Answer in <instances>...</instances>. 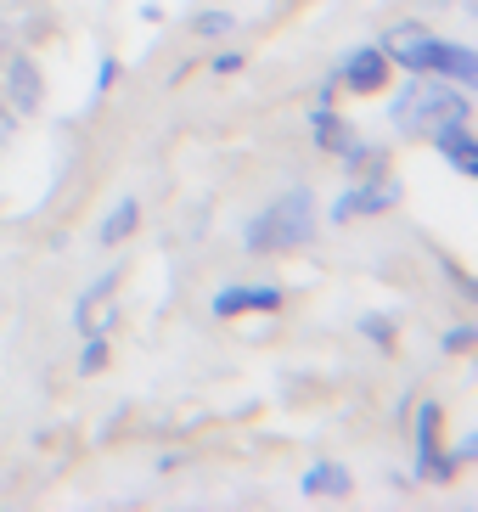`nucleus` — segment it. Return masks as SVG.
<instances>
[{
    "mask_svg": "<svg viewBox=\"0 0 478 512\" xmlns=\"http://www.w3.org/2000/svg\"><path fill=\"white\" fill-rule=\"evenodd\" d=\"M315 237V197L304 192H287L276 197L270 209H259L248 226H242V248L248 254H282V248H304Z\"/></svg>",
    "mask_w": 478,
    "mask_h": 512,
    "instance_id": "f257e3e1",
    "label": "nucleus"
},
{
    "mask_svg": "<svg viewBox=\"0 0 478 512\" xmlns=\"http://www.w3.org/2000/svg\"><path fill=\"white\" fill-rule=\"evenodd\" d=\"M467 96L450 91V85H434V79H422L417 85H405L400 96H394V124H400L405 136H434V130H445V124H467Z\"/></svg>",
    "mask_w": 478,
    "mask_h": 512,
    "instance_id": "f03ea898",
    "label": "nucleus"
},
{
    "mask_svg": "<svg viewBox=\"0 0 478 512\" xmlns=\"http://www.w3.org/2000/svg\"><path fill=\"white\" fill-rule=\"evenodd\" d=\"M394 203H400V181H389V175H372V181L349 186V192L332 203V220L344 226V220H360V214H383V209H394Z\"/></svg>",
    "mask_w": 478,
    "mask_h": 512,
    "instance_id": "7ed1b4c3",
    "label": "nucleus"
},
{
    "mask_svg": "<svg viewBox=\"0 0 478 512\" xmlns=\"http://www.w3.org/2000/svg\"><path fill=\"white\" fill-rule=\"evenodd\" d=\"M113 321H119V304H113V276H102L90 293H79L74 332H79V338H107V332H113Z\"/></svg>",
    "mask_w": 478,
    "mask_h": 512,
    "instance_id": "20e7f679",
    "label": "nucleus"
},
{
    "mask_svg": "<svg viewBox=\"0 0 478 512\" xmlns=\"http://www.w3.org/2000/svg\"><path fill=\"white\" fill-rule=\"evenodd\" d=\"M417 74H445V79H456V85H478V51L428 40L422 57H417Z\"/></svg>",
    "mask_w": 478,
    "mask_h": 512,
    "instance_id": "39448f33",
    "label": "nucleus"
},
{
    "mask_svg": "<svg viewBox=\"0 0 478 512\" xmlns=\"http://www.w3.org/2000/svg\"><path fill=\"white\" fill-rule=\"evenodd\" d=\"M417 467L422 479H456V462H450V451H439V406L428 400V406L417 411Z\"/></svg>",
    "mask_w": 478,
    "mask_h": 512,
    "instance_id": "423d86ee",
    "label": "nucleus"
},
{
    "mask_svg": "<svg viewBox=\"0 0 478 512\" xmlns=\"http://www.w3.org/2000/svg\"><path fill=\"white\" fill-rule=\"evenodd\" d=\"M6 107H12V113H23V119L45 107L40 62H29V57H12V62H6Z\"/></svg>",
    "mask_w": 478,
    "mask_h": 512,
    "instance_id": "0eeeda50",
    "label": "nucleus"
},
{
    "mask_svg": "<svg viewBox=\"0 0 478 512\" xmlns=\"http://www.w3.org/2000/svg\"><path fill=\"white\" fill-rule=\"evenodd\" d=\"M389 68H394V62L383 57L377 46H360V51H349V57H344V85L355 96H377L383 85H389Z\"/></svg>",
    "mask_w": 478,
    "mask_h": 512,
    "instance_id": "6e6552de",
    "label": "nucleus"
},
{
    "mask_svg": "<svg viewBox=\"0 0 478 512\" xmlns=\"http://www.w3.org/2000/svg\"><path fill=\"white\" fill-rule=\"evenodd\" d=\"M428 40H434V34H428V23H394L389 34H383V57L394 62V68H411V74H417V57H422V46H428Z\"/></svg>",
    "mask_w": 478,
    "mask_h": 512,
    "instance_id": "1a4fd4ad",
    "label": "nucleus"
},
{
    "mask_svg": "<svg viewBox=\"0 0 478 512\" xmlns=\"http://www.w3.org/2000/svg\"><path fill=\"white\" fill-rule=\"evenodd\" d=\"M434 147L450 158L456 175H478V136L467 130V124H445V130H434Z\"/></svg>",
    "mask_w": 478,
    "mask_h": 512,
    "instance_id": "9d476101",
    "label": "nucleus"
},
{
    "mask_svg": "<svg viewBox=\"0 0 478 512\" xmlns=\"http://www.w3.org/2000/svg\"><path fill=\"white\" fill-rule=\"evenodd\" d=\"M242 310H282V287H225V293H214V316H242Z\"/></svg>",
    "mask_w": 478,
    "mask_h": 512,
    "instance_id": "9b49d317",
    "label": "nucleus"
},
{
    "mask_svg": "<svg viewBox=\"0 0 478 512\" xmlns=\"http://www.w3.org/2000/svg\"><path fill=\"white\" fill-rule=\"evenodd\" d=\"M344 490H349V473L338 462H315L304 473V496H344Z\"/></svg>",
    "mask_w": 478,
    "mask_h": 512,
    "instance_id": "f8f14e48",
    "label": "nucleus"
},
{
    "mask_svg": "<svg viewBox=\"0 0 478 512\" xmlns=\"http://www.w3.org/2000/svg\"><path fill=\"white\" fill-rule=\"evenodd\" d=\"M135 226H141V203H135V197H124L119 209H113V214L102 220V242H107V248H119V242L130 237Z\"/></svg>",
    "mask_w": 478,
    "mask_h": 512,
    "instance_id": "ddd939ff",
    "label": "nucleus"
},
{
    "mask_svg": "<svg viewBox=\"0 0 478 512\" xmlns=\"http://www.w3.org/2000/svg\"><path fill=\"white\" fill-rule=\"evenodd\" d=\"M344 169H349V175H383V152L344 141Z\"/></svg>",
    "mask_w": 478,
    "mask_h": 512,
    "instance_id": "4468645a",
    "label": "nucleus"
},
{
    "mask_svg": "<svg viewBox=\"0 0 478 512\" xmlns=\"http://www.w3.org/2000/svg\"><path fill=\"white\" fill-rule=\"evenodd\" d=\"M197 34H203V40H225V34L237 29V17L231 12H220V6H214V12H197V23H192Z\"/></svg>",
    "mask_w": 478,
    "mask_h": 512,
    "instance_id": "2eb2a0df",
    "label": "nucleus"
},
{
    "mask_svg": "<svg viewBox=\"0 0 478 512\" xmlns=\"http://www.w3.org/2000/svg\"><path fill=\"white\" fill-rule=\"evenodd\" d=\"M107 366V338H85V355H79V372L96 377Z\"/></svg>",
    "mask_w": 478,
    "mask_h": 512,
    "instance_id": "dca6fc26",
    "label": "nucleus"
},
{
    "mask_svg": "<svg viewBox=\"0 0 478 512\" xmlns=\"http://www.w3.org/2000/svg\"><path fill=\"white\" fill-rule=\"evenodd\" d=\"M360 332H366L372 344H383V349L394 344V321H383V316H360Z\"/></svg>",
    "mask_w": 478,
    "mask_h": 512,
    "instance_id": "f3484780",
    "label": "nucleus"
},
{
    "mask_svg": "<svg viewBox=\"0 0 478 512\" xmlns=\"http://www.w3.org/2000/svg\"><path fill=\"white\" fill-rule=\"evenodd\" d=\"M473 338H478L473 327H450L445 332V349H450V355H467V349H473Z\"/></svg>",
    "mask_w": 478,
    "mask_h": 512,
    "instance_id": "a211bd4d",
    "label": "nucleus"
},
{
    "mask_svg": "<svg viewBox=\"0 0 478 512\" xmlns=\"http://www.w3.org/2000/svg\"><path fill=\"white\" fill-rule=\"evenodd\" d=\"M237 68H248L242 51H220V57H214V74H237Z\"/></svg>",
    "mask_w": 478,
    "mask_h": 512,
    "instance_id": "6ab92c4d",
    "label": "nucleus"
},
{
    "mask_svg": "<svg viewBox=\"0 0 478 512\" xmlns=\"http://www.w3.org/2000/svg\"><path fill=\"white\" fill-rule=\"evenodd\" d=\"M113 79H119V62L107 57V62H102V74H96V91H107V85H113Z\"/></svg>",
    "mask_w": 478,
    "mask_h": 512,
    "instance_id": "aec40b11",
    "label": "nucleus"
},
{
    "mask_svg": "<svg viewBox=\"0 0 478 512\" xmlns=\"http://www.w3.org/2000/svg\"><path fill=\"white\" fill-rule=\"evenodd\" d=\"M12 119H17V113H0V141L12 136Z\"/></svg>",
    "mask_w": 478,
    "mask_h": 512,
    "instance_id": "412c9836",
    "label": "nucleus"
}]
</instances>
